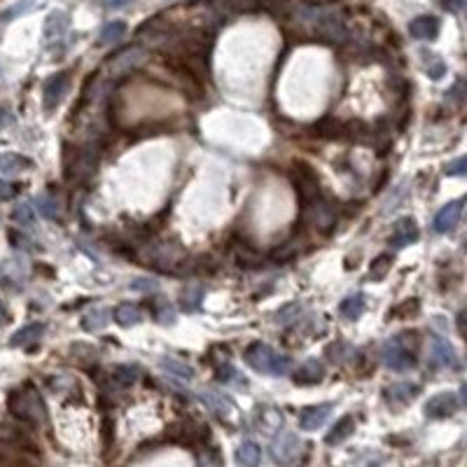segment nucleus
Instances as JSON below:
<instances>
[{"label":"nucleus","instance_id":"nucleus-24","mask_svg":"<svg viewBox=\"0 0 467 467\" xmlns=\"http://www.w3.org/2000/svg\"><path fill=\"white\" fill-rule=\"evenodd\" d=\"M113 316H115V323L122 325V328H131V325H138L143 320V313H140V309L136 304H120Z\"/></svg>","mask_w":467,"mask_h":467},{"label":"nucleus","instance_id":"nucleus-17","mask_svg":"<svg viewBox=\"0 0 467 467\" xmlns=\"http://www.w3.org/2000/svg\"><path fill=\"white\" fill-rule=\"evenodd\" d=\"M325 379V367L323 362L318 360H309L299 365V369L294 372V383L297 385H316Z\"/></svg>","mask_w":467,"mask_h":467},{"label":"nucleus","instance_id":"nucleus-19","mask_svg":"<svg viewBox=\"0 0 467 467\" xmlns=\"http://www.w3.org/2000/svg\"><path fill=\"white\" fill-rule=\"evenodd\" d=\"M234 255H236V264L243 266V269H257V266L264 264V257L250 243H236Z\"/></svg>","mask_w":467,"mask_h":467},{"label":"nucleus","instance_id":"nucleus-21","mask_svg":"<svg viewBox=\"0 0 467 467\" xmlns=\"http://www.w3.org/2000/svg\"><path fill=\"white\" fill-rule=\"evenodd\" d=\"M159 367L164 369L166 374L175 376V379H182V381L194 379V369H192L187 362H182V360H178V358H161Z\"/></svg>","mask_w":467,"mask_h":467},{"label":"nucleus","instance_id":"nucleus-23","mask_svg":"<svg viewBox=\"0 0 467 467\" xmlns=\"http://www.w3.org/2000/svg\"><path fill=\"white\" fill-rule=\"evenodd\" d=\"M143 58H145V49L131 47L127 51H122L120 56H115V61L110 66H113V70H117V73H127L133 68V66H138L140 61H143Z\"/></svg>","mask_w":467,"mask_h":467},{"label":"nucleus","instance_id":"nucleus-7","mask_svg":"<svg viewBox=\"0 0 467 467\" xmlns=\"http://www.w3.org/2000/svg\"><path fill=\"white\" fill-rule=\"evenodd\" d=\"M430 367L432 369H458V355L454 346L440 335L430 337Z\"/></svg>","mask_w":467,"mask_h":467},{"label":"nucleus","instance_id":"nucleus-9","mask_svg":"<svg viewBox=\"0 0 467 467\" xmlns=\"http://www.w3.org/2000/svg\"><path fill=\"white\" fill-rule=\"evenodd\" d=\"M458 395L456 392H440V395L430 397L425 402V416L428 418H449L458 411Z\"/></svg>","mask_w":467,"mask_h":467},{"label":"nucleus","instance_id":"nucleus-15","mask_svg":"<svg viewBox=\"0 0 467 467\" xmlns=\"http://www.w3.org/2000/svg\"><path fill=\"white\" fill-rule=\"evenodd\" d=\"M418 392H421V385H418V383L402 381V383L390 385V388L385 390V399H388L390 406H404V404L413 402V399L418 397Z\"/></svg>","mask_w":467,"mask_h":467},{"label":"nucleus","instance_id":"nucleus-45","mask_svg":"<svg viewBox=\"0 0 467 467\" xmlns=\"http://www.w3.org/2000/svg\"><path fill=\"white\" fill-rule=\"evenodd\" d=\"M12 122H14V115L7 108H0V124H12Z\"/></svg>","mask_w":467,"mask_h":467},{"label":"nucleus","instance_id":"nucleus-18","mask_svg":"<svg viewBox=\"0 0 467 467\" xmlns=\"http://www.w3.org/2000/svg\"><path fill=\"white\" fill-rule=\"evenodd\" d=\"M353 432H355V418L351 416V413H346V416H341L337 423L332 425L328 437H325V444H330V447H337V444H344Z\"/></svg>","mask_w":467,"mask_h":467},{"label":"nucleus","instance_id":"nucleus-16","mask_svg":"<svg viewBox=\"0 0 467 467\" xmlns=\"http://www.w3.org/2000/svg\"><path fill=\"white\" fill-rule=\"evenodd\" d=\"M409 33L411 38L416 40H435L440 35V19L423 14V17H416L409 24Z\"/></svg>","mask_w":467,"mask_h":467},{"label":"nucleus","instance_id":"nucleus-31","mask_svg":"<svg viewBox=\"0 0 467 467\" xmlns=\"http://www.w3.org/2000/svg\"><path fill=\"white\" fill-rule=\"evenodd\" d=\"M182 299V309L185 311H197L199 306H201V299H204V287L199 285H187L180 294Z\"/></svg>","mask_w":467,"mask_h":467},{"label":"nucleus","instance_id":"nucleus-27","mask_svg":"<svg viewBox=\"0 0 467 467\" xmlns=\"http://www.w3.org/2000/svg\"><path fill=\"white\" fill-rule=\"evenodd\" d=\"M259 458H262V449L257 447L255 442H243L239 449H236V463L243 465V467H253L259 463Z\"/></svg>","mask_w":467,"mask_h":467},{"label":"nucleus","instance_id":"nucleus-37","mask_svg":"<svg viewBox=\"0 0 467 467\" xmlns=\"http://www.w3.org/2000/svg\"><path fill=\"white\" fill-rule=\"evenodd\" d=\"M299 316H301V304H297V301L285 304V306H280V309H278L276 323H280V325H290V323L297 320Z\"/></svg>","mask_w":467,"mask_h":467},{"label":"nucleus","instance_id":"nucleus-25","mask_svg":"<svg viewBox=\"0 0 467 467\" xmlns=\"http://www.w3.org/2000/svg\"><path fill=\"white\" fill-rule=\"evenodd\" d=\"M124 35H127V24H124V21H108L99 33V44H103V47H106V44H115V42H120Z\"/></svg>","mask_w":467,"mask_h":467},{"label":"nucleus","instance_id":"nucleus-3","mask_svg":"<svg viewBox=\"0 0 467 467\" xmlns=\"http://www.w3.org/2000/svg\"><path fill=\"white\" fill-rule=\"evenodd\" d=\"M7 406L17 418L28 421V423H44L47 421V409H44L42 397L35 390H14L7 397Z\"/></svg>","mask_w":467,"mask_h":467},{"label":"nucleus","instance_id":"nucleus-47","mask_svg":"<svg viewBox=\"0 0 467 467\" xmlns=\"http://www.w3.org/2000/svg\"><path fill=\"white\" fill-rule=\"evenodd\" d=\"M7 320H10V313H7V309L0 304V325H5Z\"/></svg>","mask_w":467,"mask_h":467},{"label":"nucleus","instance_id":"nucleus-42","mask_svg":"<svg viewBox=\"0 0 467 467\" xmlns=\"http://www.w3.org/2000/svg\"><path fill=\"white\" fill-rule=\"evenodd\" d=\"M17 192H19V185L0 180V201H7V199L17 197Z\"/></svg>","mask_w":467,"mask_h":467},{"label":"nucleus","instance_id":"nucleus-28","mask_svg":"<svg viewBox=\"0 0 467 467\" xmlns=\"http://www.w3.org/2000/svg\"><path fill=\"white\" fill-rule=\"evenodd\" d=\"M339 313L346 318V320H358V318L365 313V297L362 294H353V297H346L339 304Z\"/></svg>","mask_w":467,"mask_h":467},{"label":"nucleus","instance_id":"nucleus-36","mask_svg":"<svg viewBox=\"0 0 467 467\" xmlns=\"http://www.w3.org/2000/svg\"><path fill=\"white\" fill-rule=\"evenodd\" d=\"M12 218H14V222H17L19 227H33V222H35V206L19 204L17 208H14Z\"/></svg>","mask_w":467,"mask_h":467},{"label":"nucleus","instance_id":"nucleus-14","mask_svg":"<svg viewBox=\"0 0 467 467\" xmlns=\"http://www.w3.org/2000/svg\"><path fill=\"white\" fill-rule=\"evenodd\" d=\"M335 409V404L332 402H323L318 406H309V409H304L299 413V428L301 430H318L328 423L330 413Z\"/></svg>","mask_w":467,"mask_h":467},{"label":"nucleus","instance_id":"nucleus-43","mask_svg":"<svg viewBox=\"0 0 467 467\" xmlns=\"http://www.w3.org/2000/svg\"><path fill=\"white\" fill-rule=\"evenodd\" d=\"M465 166H467V159L465 157H458L456 161H451L447 166V173L449 175H463L465 173Z\"/></svg>","mask_w":467,"mask_h":467},{"label":"nucleus","instance_id":"nucleus-1","mask_svg":"<svg viewBox=\"0 0 467 467\" xmlns=\"http://www.w3.org/2000/svg\"><path fill=\"white\" fill-rule=\"evenodd\" d=\"M243 358L255 372L269 374V376H285L292 369V360L287 355H280L278 351H273L271 346L262 344V341H255L246 348Z\"/></svg>","mask_w":467,"mask_h":467},{"label":"nucleus","instance_id":"nucleus-29","mask_svg":"<svg viewBox=\"0 0 467 467\" xmlns=\"http://www.w3.org/2000/svg\"><path fill=\"white\" fill-rule=\"evenodd\" d=\"M147 304H150L152 316L157 318V320H159L161 325H173V323H175V311H173V306H170V304H168V299H164V297H154V299H150Z\"/></svg>","mask_w":467,"mask_h":467},{"label":"nucleus","instance_id":"nucleus-38","mask_svg":"<svg viewBox=\"0 0 467 467\" xmlns=\"http://www.w3.org/2000/svg\"><path fill=\"white\" fill-rule=\"evenodd\" d=\"M110 376H113V379L120 385H131L133 381L138 379V369L129 367V365H120V367H115V372L110 374Z\"/></svg>","mask_w":467,"mask_h":467},{"label":"nucleus","instance_id":"nucleus-12","mask_svg":"<svg viewBox=\"0 0 467 467\" xmlns=\"http://www.w3.org/2000/svg\"><path fill=\"white\" fill-rule=\"evenodd\" d=\"M70 28V17L61 10H54L47 14V19H44V26H42V38L44 42H56L61 40L66 33H68Z\"/></svg>","mask_w":467,"mask_h":467},{"label":"nucleus","instance_id":"nucleus-5","mask_svg":"<svg viewBox=\"0 0 467 467\" xmlns=\"http://www.w3.org/2000/svg\"><path fill=\"white\" fill-rule=\"evenodd\" d=\"M269 454L273 458V463H280V465L297 463L301 454V440L294 432H290V430H280V432L273 437Z\"/></svg>","mask_w":467,"mask_h":467},{"label":"nucleus","instance_id":"nucleus-2","mask_svg":"<svg viewBox=\"0 0 467 467\" xmlns=\"http://www.w3.org/2000/svg\"><path fill=\"white\" fill-rule=\"evenodd\" d=\"M416 346L418 335L416 332H402V335L392 337L383 346V362L395 372H404L416 365Z\"/></svg>","mask_w":467,"mask_h":467},{"label":"nucleus","instance_id":"nucleus-32","mask_svg":"<svg viewBox=\"0 0 467 467\" xmlns=\"http://www.w3.org/2000/svg\"><path fill=\"white\" fill-rule=\"evenodd\" d=\"M421 309V301L418 299H404L402 304H397V306L390 309V318H395V320H404V318H411L416 316Z\"/></svg>","mask_w":467,"mask_h":467},{"label":"nucleus","instance_id":"nucleus-34","mask_svg":"<svg viewBox=\"0 0 467 467\" xmlns=\"http://www.w3.org/2000/svg\"><path fill=\"white\" fill-rule=\"evenodd\" d=\"M421 56H423L425 61V70L430 73V77L432 80H440L444 73H447V66H444V61L437 54H430V51H421Z\"/></svg>","mask_w":467,"mask_h":467},{"label":"nucleus","instance_id":"nucleus-41","mask_svg":"<svg viewBox=\"0 0 467 467\" xmlns=\"http://www.w3.org/2000/svg\"><path fill=\"white\" fill-rule=\"evenodd\" d=\"M129 287L131 290H136V292H157L159 283L157 280H152V278H136Z\"/></svg>","mask_w":467,"mask_h":467},{"label":"nucleus","instance_id":"nucleus-10","mask_svg":"<svg viewBox=\"0 0 467 467\" xmlns=\"http://www.w3.org/2000/svg\"><path fill=\"white\" fill-rule=\"evenodd\" d=\"M463 204H465L463 199H456V201H449L440 213L435 215L432 227H435V232H437V234H449V232H454L456 225H458V222H461Z\"/></svg>","mask_w":467,"mask_h":467},{"label":"nucleus","instance_id":"nucleus-11","mask_svg":"<svg viewBox=\"0 0 467 467\" xmlns=\"http://www.w3.org/2000/svg\"><path fill=\"white\" fill-rule=\"evenodd\" d=\"M201 402L208 406L213 413H218V416L225 421V418H232L234 411H236V404L234 399L227 395V392H220V390H204L201 395Z\"/></svg>","mask_w":467,"mask_h":467},{"label":"nucleus","instance_id":"nucleus-6","mask_svg":"<svg viewBox=\"0 0 467 467\" xmlns=\"http://www.w3.org/2000/svg\"><path fill=\"white\" fill-rule=\"evenodd\" d=\"M96 164H99V157H96V150L92 147H85V150H73V161L66 159V175L70 180L85 182L96 173Z\"/></svg>","mask_w":467,"mask_h":467},{"label":"nucleus","instance_id":"nucleus-33","mask_svg":"<svg viewBox=\"0 0 467 467\" xmlns=\"http://www.w3.org/2000/svg\"><path fill=\"white\" fill-rule=\"evenodd\" d=\"M390 266H392V255L388 253L379 255L372 262V269H369V280H383L385 273L390 271Z\"/></svg>","mask_w":467,"mask_h":467},{"label":"nucleus","instance_id":"nucleus-35","mask_svg":"<svg viewBox=\"0 0 467 467\" xmlns=\"http://www.w3.org/2000/svg\"><path fill=\"white\" fill-rule=\"evenodd\" d=\"M35 211H38L42 218H47V220L58 218V206H56L54 199L47 197V194H40L38 199H35Z\"/></svg>","mask_w":467,"mask_h":467},{"label":"nucleus","instance_id":"nucleus-4","mask_svg":"<svg viewBox=\"0 0 467 467\" xmlns=\"http://www.w3.org/2000/svg\"><path fill=\"white\" fill-rule=\"evenodd\" d=\"M292 185H294V189H297L301 208L313 204L316 199H320V178H318V173L309 164H304V161H297L292 168Z\"/></svg>","mask_w":467,"mask_h":467},{"label":"nucleus","instance_id":"nucleus-30","mask_svg":"<svg viewBox=\"0 0 467 467\" xmlns=\"http://www.w3.org/2000/svg\"><path fill=\"white\" fill-rule=\"evenodd\" d=\"M110 318H113V311H108V309H94L92 313L85 316L82 328H85L87 332H99V330H103V328H106V325L110 323Z\"/></svg>","mask_w":467,"mask_h":467},{"label":"nucleus","instance_id":"nucleus-44","mask_svg":"<svg viewBox=\"0 0 467 467\" xmlns=\"http://www.w3.org/2000/svg\"><path fill=\"white\" fill-rule=\"evenodd\" d=\"M131 0H99L101 7H106V10H122V7H127Z\"/></svg>","mask_w":467,"mask_h":467},{"label":"nucleus","instance_id":"nucleus-46","mask_svg":"<svg viewBox=\"0 0 467 467\" xmlns=\"http://www.w3.org/2000/svg\"><path fill=\"white\" fill-rule=\"evenodd\" d=\"M449 7V10H461L463 7V0H447V3H444Z\"/></svg>","mask_w":467,"mask_h":467},{"label":"nucleus","instance_id":"nucleus-20","mask_svg":"<svg viewBox=\"0 0 467 467\" xmlns=\"http://www.w3.org/2000/svg\"><path fill=\"white\" fill-rule=\"evenodd\" d=\"M42 332H44V325H42V323H31V325H26V328H21V330L17 332V335H14V337L10 339V346H14V348L31 346V344H35V341H40Z\"/></svg>","mask_w":467,"mask_h":467},{"label":"nucleus","instance_id":"nucleus-22","mask_svg":"<svg viewBox=\"0 0 467 467\" xmlns=\"http://www.w3.org/2000/svg\"><path fill=\"white\" fill-rule=\"evenodd\" d=\"M31 168V159L21 157V154H14V152H5L0 154V173L5 175H17L21 170Z\"/></svg>","mask_w":467,"mask_h":467},{"label":"nucleus","instance_id":"nucleus-39","mask_svg":"<svg viewBox=\"0 0 467 467\" xmlns=\"http://www.w3.org/2000/svg\"><path fill=\"white\" fill-rule=\"evenodd\" d=\"M259 421H262V430H264V432H271V430H280L283 416H280L276 409H264L262 416H259Z\"/></svg>","mask_w":467,"mask_h":467},{"label":"nucleus","instance_id":"nucleus-8","mask_svg":"<svg viewBox=\"0 0 467 467\" xmlns=\"http://www.w3.org/2000/svg\"><path fill=\"white\" fill-rule=\"evenodd\" d=\"M70 87V75L68 73H56L54 77H49L47 82L42 87V103H44V110L51 113V110L58 108V103L63 101L66 92H68Z\"/></svg>","mask_w":467,"mask_h":467},{"label":"nucleus","instance_id":"nucleus-26","mask_svg":"<svg viewBox=\"0 0 467 467\" xmlns=\"http://www.w3.org/2000/svg\"><path fill=\"white\" fill-rule=\"evenodd\" d=\"M316 131H318V136H320V138H330V140L346 138V124L335 120V117H325L323 122H318Z\"/></svg>","mask_w":467,"mask_h":467},{"label":"nucleus","instance_id":"nucleus-13","mask_svg":"<svg viewBox=\"0 0 467 467\" xmlns=\"http://www.w3.org/2000/svg\"><path fill=\"white\" fill-rule=\"evenodd\" d=\"M418 236H421V232H418L416 220L413 218H399L395 222V227H392L390 243L395 248H406V246H411V243H416Z\"/></svg>","mask_w":467,"mask_h":467},{"label":"nucleus","instance_id":"nucleus-40","mask_svg":"<svg viewBox=\"0 0 467 467\" xmlns=\"http://www.w3.org/2000/svg\"><path fill=\"white\" fill-rule=\"evenodd\" d=\"M35 5V0H21V3H17V5H12L10 10H5L3 14H0V21H12V19H17V17H21V14H26L31 7Z\"/></svg>","mask_w":467,"mask_h":467}]
</instances>
